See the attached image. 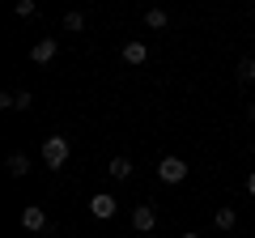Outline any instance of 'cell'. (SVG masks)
Returning <instances> with one entry per match:
<instances>
[{"instance_id": "ba28073f", "label": "cell", "mask_w": 255, "mask_h": 238, "mask_svg": "<svg viewBox=\"0 0 255 238\" xmlns=\"http://www.w3.org/2000/svg\"><path fill=\"white\" fill-rule=\"evenodd\" d=\"M124 60H128V64H145V60H149V47L132 38V43H124Z\"/></svg>"}, {"instance_id": "5bb4252c", "label": "cell", "mask_w": 255, "mask_h": 238, "mask_svg": "<svg viewBox=\"0 0 255 238\" xmlns=\"http://www.w3.org/2000/svg\"><path fill=\"white\" fill-rule=\"evenodd\" d=\"M64 30H73V34L85 30V17H81V13H68V17H64Z\"/></svg>"}, {"instance_id": "277c9868", "label": "cell", "mask_w": 255, "mask_h": 238, "mask_svg": "<svg viewBox=\"0 0 255 238\" xmlns=\"http://www.w3.org/2000/svg\"><path fill=\"white\" fill-rule=\"evenodd\" d=\"M132 226H136L140 234H149V230L157 226V209L153 204H136V209H132Z\"/></svg>"}, {"instance_id": "7c38bea8", "label": "cell", "mask_w": 255, "mask_h": 238, "mask_svg": "<svg viewBox=\"0 0 255 238\" xmlns=\"http://www.w3.org/2000/svg\"><path fill=\"white\" fill-rule=\"evenodd\" d=\"M213 221H217V230H234L238 213H234V209H230V204H226V209H217V217H213Z\"/></svg>"}, {"instance_id": "ac0fdd59", "label": "cell", "mask_w": 255, "mask_h": 238, "mask_svg": "<svg viewBox=\"0 0 255 238\" xmlns=\"http://www.w3.org/2000/svg\"><path fill=\"white\" fill-rule=\"evenodd\" d=\"M179 238H200V234H179Z\"/></svg>"}, {"instance_id": "6da1fadb", "label": "cell", "mask_w": 255, "mask_h": 238, "mask_svg": "<svg viewBox=\"0 0 255 238\" xmlns=\"http://www.w3.org/2000/svg\"><path fill=\"white\" fill-rule=\"evenodd\" d=\"M68 153H73L68 136H47V140H43V162H47V170H64Z\"/></svg>"}, {"instance_id": "30bf717a", "label": "cell", "mask_w": 255, "mask_h": 238, "mask_svg": "<svg viewBox=\"0 0 255 238\" xmlns=\"http://www.w3.org/2000/svg\"><path fill=\"white\" fill-rule=\"evenodd\" d=\"M9 174L13 179H26L30 174V157L26 153H9Z\"/></svg>"}, {"instance_id": "8fae6325", "label": "cell", "mask_w": 255, "mask_h": 238, "mask_svg": "<svg viewBox=\"0 0 255 238\" xmlns=\"http://www.w3.org/2000/svg\"><path fill=\"white\" fill-rule=\"evenodd\" d=\"M166 21H170V17H166V9H149L145 13V26L149 30H166Z\"/></svg>"}, {"instance_id": "9a60e30c", "label": "cell", "mask_w": 255, "mask_h": 238, "mask_svg": "<svg viewBox=\"0 0 255 238\" xmlns=\"http://www.w3.org/2000/svg\"><path fill=\"white\" fill-rule=\"evenodd\" d=\"M13 13H17V17H34V0H17V9H13Z\"/></svg>"}, {"instance_id": "5b68a950", "label": "cell", "mask_w": 255, "mask_h": 238, "mask_svg": "<svg viewBox=\"0 0 255 238\" xmlns=\"http://www.w3.org/2000/svg\"><path fill=\"white\" fill-rule=\"evenodd\" d=\"M21 230H30V234L47 230V213L38 209V204H26V209H21Z\"/></svg>"}, {"instance_id": "52a82bcc", "label": "cell", "mask_w": 255, "mask_h": 238, "mask_svg": "<svg viewBox=\"0 0 255 238\" xmlns=\"http://www.w3.org/2000/svg\"><path fill=\"white\" fill-rule=\"evenodd\" d=\"M0 107H13V111H30V107H34V94H30V90H17V94H0Z\"/></svg>"}, {"instance_id": "d6986e66", "label": "cell", "mask_w": 255, "mask_h": 238, "mask_svg": "<svg viewBox=\"0 0 255 238\" xmlns=\"http://www.w3.org/2000/svg\"><path fill=\"white\" fill-rule=\"evenodd\" d=\"M251 145H255V136H251Z\"/></svg>"}, {"instance_id": "e0dca14e", "label": "cell", "mask_w": 255, "mask_h": 238, "mask_svg": "<svg viewBox=\"0 0 255 238\" xmlns=\"http://www.w3.org/2000/svg\"><path fill=\"white\" fill-rule=\"evenodd\" d=\"M247 115H251V119H255V102H247Z\"/></svg>"}, {"instance_id": "2e32d148", "label": "cell", "mask_w": 255, "mask_h": 238, "mask_svg": "<svg viewBox=\"0 0 255 238\" xmlns=\"http://www.w3.org/2000/svg\"><path fill=\"white\" fill-rule=\"evenodd\" d=\"M247 192H251V196H255V174H247Z\"/></svg>"}, {"instance_id": "9c48e42d", "label": "cell", "mask_w": 255, "mask_h": 238, "mask_svg": "<svg viewBox=\"0 0 255 238\" xmlns=\"http://www.w3.org/2000/svg\"><path fill=\"white\" fill-rule=\"evenodd\" d=\"M107 174H111V179H119V183H124V179H132V162H128V157H111Z\"/></svg>"}, {"instance_id": "7a4b0ae2", "label": "cell", "mask_w": 255, "mask_h": 238, "mask_svg": "<svg viewBox=\"0 0 255 238\" xmlns=\"http://www.w3.org/2000/svg\"><path fill=\"white\" fill-rule=\"evenodd\" d=\"M157 179H162V183H183V179H187V162H183V157H162V162H157Z\"/></svg>"}, {"instance_id": "4fadbf2b", "label": "cell", "mask_w": 255, "mask_h": 238, "mask_svg": "<svg viewBox=\"0 0 255 238\" xmlns=\"http://www.w3.org/2000/svg\"><path fill=\"white\" fill-rule=\"evenodd\" d=\"M238 77H243V81H255V55L238 60Z\"/></svg>"}, {"instance_id": "8992f818", "label": "cell", "mask_w": 255, "mask_h": 238, "mask_svg": "<svg viewBox=\"0 0 255 238\" xmlns=\"http://www.w3.org/2000/svg\"><path fill=\"white\" fill-rule=\"evenodd\" d=\"M55 51H60V43H55V38H38L34 51H30V60H34V64H51Z\"/></svg>"}, {"instance_id": "3957f363", "label": "cell", "mask_w": 255, "mask_h": 238, "mask_svg": "<svg viewBox=\"0 0 255 238\" xmlns=\"http://www.w3.org/2000/svg\"><path fill=\"white\" fill-rule=\"evenodd\" d=\"M90 213L107 221V217H115V213H119V200H115L111 192H94V200H90Z\"/></svg>"}]
</instances>
